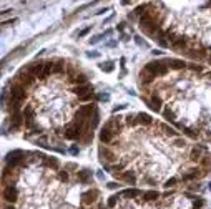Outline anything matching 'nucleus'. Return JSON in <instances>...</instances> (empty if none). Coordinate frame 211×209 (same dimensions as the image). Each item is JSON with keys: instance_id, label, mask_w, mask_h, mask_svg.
Masks as SVG:
<instances>
[{"instance_id": "obj_1", "label": "nucleus", "mask_w": 211, "mask_h": 209, "mask_svg": "<svg viewBox=\"0 0 211 209\" xmlns=\"http://www.w3.org/2000/svg\"><path fill=\"white\" fill-rule=\"evenodd\" d=\"M168 68H170L168 65H165V63H161V62H150L148 65H145V71H148L155 78L156 76H165L168 73Z\"/></svg>"}, {"instance_id": "obj_2", "label": "nucleus", "mask_w": 211, "mask_h": 209, "mask_svg": "<svg viewBox=\"0 0 211 209\" xmlns=\"http://www.w3.org/2000/svg\"><path fill=\"white\" fill-rule=\"evenodd\" d=\"M27 96V86L22 83H13L10 88V103H17V101H23Z\"/></svg>"}, {"instance_id": "obj_3", "label": "nucleus", "mask_w": 211, "mask_h": 209, "mask_svg": "<svg viewBox=\"0 0 211 209\" xmlns=\"http://www.w3.org/2000/svg\"><path fill=\"white\" fill-rule=\"evenodd\" d=\"M95 104H83V106H78L75 111V118L76 120H88L92 116V113H95Z\"/></svg>"}, {"instance_id": "obj_4", "label": "nucleus", "mask_w": 211, "mask_h": 209, "mask_svg": "<svg viewBox=\"0 0 211 209\" xmlns=\"http://www.w3.org/2000/svg\"><path fill=\"white\" fill-rule=\"evenodd\" d=\"M22 115H23V120H25V126L27 128H33V120H35V108L32 104H25L23 110H22Z\"/></svg>"}, {"instance_id": "obj_5", "label": "nucleus", "mask_w": 211, "mask_h": 209, "mask_svg": "<svg viewBox=\"0 0 211 209\" xmlns=\"http://www.w3.org/2000/svg\"><path fill=\"white\" fill-rule=\"evenodd\" d=\"M18 197V192H17V188H15V184H7L4 188V199L7 202H15Z\"/></svg>"}, {"instance_id": "obj_6", "label": "nucleus", "mask_w": 211, "mask_h": 209, "mask_svg": "<svg viewBox=\"0 0 211 209\" xmlns=\"http://www.w3.org/2000/svg\"><path fill=\"white\" fill-rule=\"evenodd\" d=\"M98 155H100V158H101V161H115L116 159V155H115L111 149H108V148H103V146H100L98 148Z\"/></svg>"}, {"instance_id": "obj_7", "label": "nucleus", "mask_w": 211, "mask_h": 209, "mask_svg": "<svg viewBox=\"0 0 211 209\" xmlns=\"http://www.w3.org/2000/svg\"><path fill=\"white\" fill-rule=\"evenodd\" d=\"M113 130H110V128H106V126H103V130H101L100 133V141L105 143V144H108V143H113Z\"/></svg>"}, {"instance_id": "obj_8", "label": "nucleus", "mask_w": 211, "mask_h": 209, "mask_svg": "<svg viewBox=\"0 0 211 209\" xmlns=\"http://www.w3.org/2000/svg\"><path fill=\"white\" fill-rule=\"evenodd\" d=\"M92 91H93V86L90 83H83V85H78L76 88H73V93H75L78 98L83 96V95H88V93H92Z\"/></svg>"}, {"instance_id": "obj_9", "label": "nucleus", "mask_w": 211, "mask_h": 209, "mask_svg": "<svg viewBox=\"0 0 211 209\" xmlns=\"http://www.w3.org/2000/svg\"><path fill=\"white\" fill-rule=\"evenodd\" d=\"M97 196H98V191L97 189H92V191H87L81 194V202L83 204H92L97 201Z\"/></svg>"}, {"instance_id": "obj_10", "label": "nucleus", "mask_w": 211, "mask_h": 209, "mask_svg": "<svg viewBox=\"0 0 211 209\" xmlns=\"http://www.w3.org/2000/svg\"><path fill=\"white\" fill-rule=\"evenodd\" d=\"M76 179L80 181L81 184H88L92 179V171L88 169H81V171H76Z\"/></svg>"}, {"instance_id": "obj_11", "label": "nucleus", "mask_w": 211, "mask_h": 209, "mask_svg": "<svg viewBox=\"0 0 211 209\" xmlns=\"http://www.w3.org/2000/svg\"><path fill=\"white\" fill-rule=\"evenodd\" d=\"M161 104H163V101H161V98L158 95H153L151 96V101H148V106H150L153 111H160Z\"/></svg>"}, {"instance_id": "obj_12", "label": "nucleus", "mask_w": 211, "mask_h": 209, "mask_svg": "<svg viewBox=\"0 0 211 209\" xmlns=\"http://www.w3.org/2000/svg\"><path fill=\"white\" fill-rule=\"evenodd\" d=\"M170 68H173V70H183L186 67L185 60H178V58H171V60H166Z\"/></svg>"}, {"instance_id": "obj_13", "label": "nucleus", "mask_w": 211, "mask_h": 209, "mask_svg": "<svg viewBox=\"0 0 211 209\" xmlns=\"http://www.w3.org/2000/svg\"><path fill=\"white\" fill-rule=\"evenodd\" d=\"M53 65H55V62L53 60H48V62H45V67H43V75L40 80H45L47 76H50L52 73H53Z\"/></svg>"}, {"instance_id": "obj_14", "label": "nucleus", "mask_w": 211, "mask_h": 209, "mask_svg": "<svg viewBox=\"0 0 211 209\" xmlns=\"http://www.w3.org/2000/svg\"><path fill=\"white\" fill-rule=\"evenodd\" d=\"M153 123V118L146 113H138V125H143V126H150Z\"/></svg>"}, {"instance_id": "obj_15", "label": "nucleus", "mask_w": 211, "mask_h": 209, "mask_svg": "<svg viewBox=\"0 0 211 209\" xmlns=\"http://www.w3.org/2000/svg\"><path fill=\"white\" fill-rule=\"evenodd\" d=\"M186 45H188V40H186L185 37H180L171 43V48H173V50H181V48H185Z\"/></svg>"}, {"instance_id": "obj_16", "label": "nucleus", "mask_w": 211, "mask_h": 209, "mask_svg": "<svg viewBox=\"0 0 211 209\" xmlns=\"http://www.w3.org/2000/svg\"><path fill=\"white\" fill-rule=\"evenodd\" d=\"M122 196H125V197H138V196H141V191L140 189H125V191H122Z\"/></svg>"}, {"instance_id": "obj_17", "label": "nucleus", "mask_w": 211, "mask_h": 209, "mask_svg": "<svg viewBox=\"0 0 211 209\" xmlns=\"http://www.w3.org/2000/svg\"><path fill=\"white\" fill-rule=\"evenodd\" d=\"M100 70L105 71V73H111V71H115L113 62H103V63H100Z\"/></svg>"}, {"instance_id": "obj_18", "label": "nucleus", "mask_w": 211, "mask_h": 209, "mask_svg": "<svg viewBox=\"0 0 211 209\" xmlns=\"http://www.w3.org/2000/svg\"><path fill=\"white\" fill-rule=\"evenodd\" d=\"M98 123H100V113H98V110H95V113H93V118H90L88 125H90V128H92V130H95V128L98 126Z\"/></svg>"}, {"instance_id": "obj_19", "label": "nucleus", "mask_w": 211, "mask_h": 209, "mask_svg": "<svg viewBox=\"0 0 211 209\" xmlns=\"http://www.w3.org/2000/svg\"><path fill=\"white\" fill-rule=\"evenodd\" d=\"M160 197V192L158 191H146V192H143V199L145 201H156Z\"/></svg>"}, {"instance_id": "obj_20", "label": "nucleus", "mask_w": 211, "mask_h": 209, "mask_svg": "<svg viewBox=\"0 0 211 209\" xmlns=\"http://www.w3.org/2000/svg\"><path fill=\"white\" fill-rule=\"evenodd\" d=\"M63 71H65L63 60H55V65H53V73H55V75H62Z\"/></svg>"}, {"instance_id": "obj_21", "label": "nucleus", "mask_w": 211, "mask_h": 209, "mask_svg": "<svg viewBox=\"0 0 211 209\" xmlns=\"http://www.w3.org/2000/svg\"><path fill=\"white\" fill-rule=\"evenodd\" d=\"M120 178H122V179H125L127 183H130V184H133V183L136 181L135 174H133L131 171H125V173H122V174H120Z\"/></svg>"}, {"instance_id": "obj_22", "label": "nucleus", "mask_w": 211, "mask_h": 209, "mask_svg": "<svg viewBox=\"0 0 211 209\" xmlns=\"http://www.w3.org/2000/svg\"><path fill=\"white\" fill-rule=\"evenodd\" d=\"M42 159L52 168V169H58V168H60V163L57 161L55 158H45V156H42Z\"/></svg>"}, {"instance_id": "obj_23", "label": "nucleus", "mask_w": 211, "mask_h": 209, "mask_svg": "<svg viewBox=\"0 0 211 209\" xmlns=\"http://www.w3.org/2000/svg\"><path fill=\"white\" fill-rule=\"evenodd\" d=\"M73 83H76V85H83V83H88V76L85 75V73H78V75L75 76V80H73Z\"/></svg>"}, {"instance_id": "obj_24", "label": "nucleus", "mask_w": 211, "mask_h": 209, "mask_svg": "<svg viewBox=\"0 0 211 209\" xmlns=\"http://www.w3.org/2000/svg\"><path fill=\"white\" fill-rule=\"evenodd\" d=\"M198 178V171L196 169H190V173H186V174H183V181H193Z\"/></svg>"}, {"instance_id": "obj_25", "label": "nucleus", "mask_w": 211, "mask_h": 209, "mask_svg": "<svg viewBox=\"0 0 211 209\" xmlns=\"http://www.w3.org/2000/svg\"><path fill=\"white\" fill-rule=\"evenodd\" d=\"M125 120H127L128 126H136L138 125V115H128V116H125Z\"/></svg>"}, {"instance_id": "obj_26", "label": "nucleus", "mask_w": 211, "mask_h": 209, "mask_svg": "<svg viewBox=\"0 0 211 209\" xmlns=\"http://www.w3.org/2000/svg\"><path fill=\"white\" fill-rule=\"evenodd\" d=\"M92 139H93V131H92V130L85 131V133L81 134V141H83V144H88Z\"/></svg>"}, {"instance_id": "obj_27", "label": "nucleus", "mask_w": 211, "mask_h": 209, "mask_svg": "<svg viewBox=\"0 0 211 209\" xmlns=\"http://www.w3.org/2000/svg\"><path fill=\"white\" fill-rule=\"evenodd\" d=\"M191 161H194V163H196V161H201V153H199L198 151V148H194L193 151H191Z\"/></svg>"}, {"instance_id": "obj_28", "label": "nucleus", "mask_w": 211, "mask_h": 209, "mask_svg": "<svg viewBox=\"0 0 211 209\" xmlns=\"http://www.w3.org/2000/svg\"><path fill=\"white\" fill-rule=\"evenodd\" d=\"M165 118L166 120H168V121H176V115L173 113V111H171V110H165Z\"/></svg>"}, {"instance_id": "obj_29", "label": "nucleus", "mask_w": 211, "mask_h": 209, "mask_svg": "<svg viewBox=\"0 0 211 209\" xmlns=\"http://www.w3.org/2000/svg\"><path fill=\"white\" fill-rule=\"evenodd\" d=\"M160 128H161L163 131H165L166 134H171V136H176V134H178L176 131H173L171 128H170V126H166V125H160Z\"/></svg>"}, {"instance_id": "obj_30", "label": "nucleus", "mask_w": 211, "mask_h": 209, "mask_svg": "<svg viewBox=\"0 0 211 209\" xmlns=\"http://www.w3.org/2000/svg\"><path fill=\"white\" fill-rule=\"evenodd\" d=\"M199 163H201V166H204V168H211V156H204V159H201Z\"/></svg>"}, {"instance_id": "obj_31", "label": "nucleus", "mask_w": 211, "mask_h": 209, "mask_svg": "<svg viewBox=\"0 0 211 209\" xmlns=\"http://www.w3.org/2000/svg\"><path fill=\"white\" fill-rule=\"evenodd\" d=\"M204 206V201L203 199H194L193 201V209H199V208H203Z\"/></svg>"}, {"instance_id": "obj_32", "label": "nucleus", "mask_w": 211, "mask_h": 209, "mask_svg": "<svg viewBox=\"0 0 211 209\" xmlns=\"http://www.w3.org/2000/svg\"><path fill=\"white\" fill-rule=\"evenodd\" d=\"M116 202H118V196H111L110 199H108V208H115Z\"/></svg>"}, {"instance_id": "obj_33", "label": "nucleus", "mask_w": 211, "mask_h": 209, "mask_svg": "<svg viewBox=\"0 0 211 209\" xmlns=\"http://www.w3.org/2000/svg\"><path fill=\"white\" fill-rule=\"evenodd\" d=\"M97 100L108 101V100H110V95H108V93H100V95H97Z\"/></svg>"}, {"instance_id": "obj_34", "label": "nucleus", "mask_w": 211, "mask_h": 209, "mask_svg": "<svg viewBox=\"0 0 211 209\" xmlns=\"http://www.w3.org/2000/svg\"><path fill=\"white\" fill-rule=\"evenodd\" d=\"M175 184H176V178H171V179H168L165 183V188H173Z\"/></svg>"}, {"instance_id": "obj_35", "label": "nucleus", "mask_w": 211, "mask_h": 209, "mask_svg": "<svg viewBox=\"0 0 211 209\" xmlns=\"http://www.w3.org/2000/svg\"><path fill=\"white\" fill-rule=\"evenodd\" d=\"M60 179L63 181V183H67V181H68V173H67V169L60 171Z\"/></svg>"}, {"instance_id": "obj_36", "label": "nucleus", "mask_w": 211, "mask_h": 209, "mask_svg": "<svg viewBox=\"0 0 211 209\" xmlns=\"http://www.w3.org/2000/svg\"><path fill=\"white\" fill-rule=\"evenodd\" d=\"M183 131H185V134H188V136H190V138H196V133H193V131L190 130V128H183Z\"/></svg>"}, {"instance_id": "obj_37", "label": "nucleus", "mask_w": 211, "mask_h": 209, "mask_svg": "<svg viewBox=\"0 0 211 209\" xmlns=\"http://www.w3.org/2000/svg\"><path fill=\"white\" fill-rule=\"evenodd\" d=\"M92 98H93V95H92V93H88V95H83V96H80L78 100H80V101H88V100H92Z\"/></svg>"}, {"instance_id": "obj_38", "label": "nucleus", "mask_w": 211, "mask_h": 209, "mask_svg": "<svg viewBox=\"0 0 211 209\" xmlns=\"http://www.w3.org/2000/svg\"><path fill=\"white\" fill-rule=\"evenodd\" d=\"M98 55H100L98 52H93V53H92V52H88V53H87V57H88V58H97Z\"/></svg>"}, {"instance_id": "obj_39", "label": "nucleus", "mask_w": 211, "mask_h": 209, "mask_svg": "<svg viewBox=\"0 0 211 209\" xmlns=\"http://www.w3.org/2000/svg\"><path fill=\"white\" fill-rule=\"evenodd\" d=\"M123 168H125V161H122L120 164H116V166H115V171H122Z\"/></svg>"}, {"instance_id": "obj_40", "label": "nucleus", "mask_w": 211, "mask_h": 209, "mask_svg": "<svg viewBox=\"0 0 211 209\" xmlns=\"http://www.w3.org/2000/svg\"><path fill=\"white\" fill-rule=\"evenodd\" d=\"M191 70L193 71H203V67H199V65H191Z\"/></svg>"}, {"instance_id": "obj_41", "label": "nucleus", "mask_w": 211, "mask_h": 209, "mask_svg": "<svg viewBox=\"0 0 211 209\" xmlns=\"http://www.w3.org/2000/svg\"><path fill=\"white\" fill-rule=\"evenodd\" d=\"M135 42H136V43H138V45H140V46H146V43H143V42H141V38H140V37H138V35H136V37H135Z\"/></svg>"}, {"instance_id": "obj_42", "label": "nucleus", "mask_w": 211, "mask_h": 209, "mask_svg": "<svg viewBox=\"0 0 211 209\" xmlns=\"http://www.w3.org/2000/svg\"><path fill=\"white\" fill-rule=\"evenodd\" d=\"M90 30H92V27H87V28H85V30H81V32H80V37H85V35L88 33Z\"/></svg>"}, {"instance_id": "obj_43", "label": "nucleus", "mask_w": 211, "mask_h": 209, "mask_svg": "<svg viewBox=\"0 0 211 209\" xmlns=\"http://www.w3.org/2000/svg\"><path fill=\"white\" fill-rule=\"evenodd\" d=\"M65 169H76V164L68 163V164H65Z\"/></svg>"}, {"instance_id": "obj_44", "label": "nucleus", "mask_w": 211, "mask_h": 209, "mask_svg": "<svg viewBox=\"0 0 211 209\" xmlns=\"http://www.w3.org/2000/svg\"><path fill=\"white\" fill-rule=\"evenodd\" d=\"M70 153H72V155H78V153H80V149H78L76 146H73L72 149H70Z\"/></svg>"}, {"instance_id": "obj_45", "label": "nucleus", "mask_w": 211, "mask_h": 209, "mask_svg": "<svg viewBox=\"0 0 211 209\" xmlns=\"http://www.w3.org/2000/svg\"><path fill=\"white\" fill-rule=\"evenodd\" d=\"M108 188H110V189H116V188H118V184H116V183H108Z\"/></svg>"}, {"instance_id": "obj_46", "label": "nucleus", "mask_w": 211, "mask_h": 209, "mask_svg": "<svg viewBox=\"0 0 211 209\" xmlns=\"http://www.w3.org/2000/svg\"><path fill=\"white\" fill-rule=\"evenodd\" d=\"M125 106H127V104H118V106H115V108H113V111H118V110H123Z\"/></svg>"}, {"instance_id": "obj_47", "label": "nucleus", "mask_w": 211, "mask_h": 209, "mask_svg": "<svg viewBox=\"0 0 211 209\" xmlns=\"http://www.w3.org/2000/svg\"><path fill=\"white\" fill-rule=\"evenodd\" d=\"M183 144H186L183 139H176V146H183Z\"/></svg>"}, {"instance_id": "obj_48", "label": "nucleus", "mask_w": 211, "mask_h": 209, "mask_svg": "<svg viewBox=\"0 0 211 209\" xmlns=\"http://www.w3.org/2000/svg\"><path fill=\"white\" fill-rule=\"evenodd\" d=\"M17 22V18H13V20H10V22H5V25H12V23H15Z\"/></svg>"}, {"instance_id": "obj_49", "label": "nucleus", "mask_w": 211, "mask_h": 209, "mask_svg": "<svg viewBox=\"0 0 211 209\" xmlns=\"http://www.w3.org/2000/svg\"><path fill=\"white\" fill-rule=\"evenodd\" d=\"M116 28H118V30H123V28H125V23H120V25L116 27Z\"/></svg>"}, {"instance_id": "obj_50", "label": "nucleus", "mask_w": 211, "mask_h": 209, "mask_svg": "<svg viewBox=\"0 0 211 209\" xmlns=\"http://www.w3.org/2000/svg\"><path fill=\"white\" fill-rule=\"evenodd\" d=\"M5 209H15L13 206H5Z\"/></svg>"}, {"instance_id": "obj_51", "label": "nucleus", "mask_w": 211, "mask_h": 209, "mask_svg": "<svg viewBox=\"0 0 211 209\" xmlns=\"http://www.w3.org/2000/svg\"><path fill=\"white\" fill-rule=\"evenodd\" d=\"M208 62H210V65H211V55H210V57H208Z\"/></svg>"}, {"instance_id": "obj_52", "label": "nucleus", "mask_w": 211, "mask_h": 209, "mask_svg": "<svg viewBox=\"0 0 211 209\" xmlns=\"http://www.w3.org/2000/svg\"><path fill=\"white\" fill-rule=\"evenodd\" d=\"M208 189H210V191H211V183H210V186H208Z\"/></svg>"}]
</instances>
